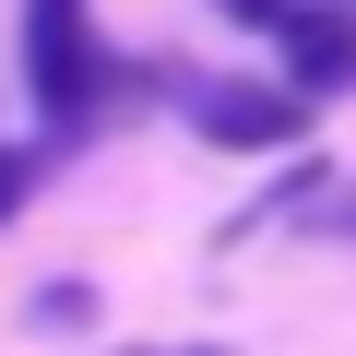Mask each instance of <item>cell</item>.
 I'll list each match as a JSON object with an SVG mask.
<instances>
[{
	"instance_id": "obj_4",
	"label": "cell",
	"mask_w": 356,
	"mask_h": 356,
	"mask_svg": "<svg viewBox=\"0 0 356 356\" xmlns=\"http://www.w3.org/2000/svg\"><path fill=\"white\" fill-rule=\"evenodd\" d=\"M36 321H48V332H72V321H95V285H48V297H36Z\"/></svg>"
},
{
	"instance_id": "obj_7",
	"label": "cell",
	"mask_w": 356,
	"mask_h": 356,
	"mask_svg": "<svg viewBox=\"0 0 356 356\" xmlns=\"http://www.w3.org/2000/svg\"><path fill=\"white\" fill-rule=\"evenodd\" d=\"M191 356H226V344H191Z\"/></svg>"
},
{
	"instance_id": "obj_6",
	"label": "cell",
	"mask_w": 356,
	"mask_h": 356,
	"mask_svg": "<svg viewBox=\"0 0 356 356\" xmlns=\"http://www.w3.org/2000/svg\"><path fill=\"white\" fill-rule=\"evenodd\" d=\"M214 13H226V24H261V36H273V24L297 13V0H214Z\"/></svg>"
},
{
	"instance_id": "obj_1",
	"label": "cell",
	"mask_w": 356,
	"mask_h": 356,
	"mask_svg": "<svg viewBox=\"0 0 356 356\" xmlns=\"http://www.w3.org/2000/svg\"><path fill=\"white\" fill-rule=\"evenodd\" d=\"M24 95L48 131H83L95 95H107V36L83 0H24Z\"/></svg>"
},
{
	"instance_id": "obj_3",
	"label": "cell",
	"mask_w": 356,
	"mask_h": 356,
	"mask_svg": "<svg viewBox=\"0 0 356 356\" xmlns=\"http://www.w3.org/2000/svg\"><path fill=\"white\" fill-rule=\"evenodd\" d=\"M273 36H285V72L309 95H356V13H309V0H297Z\"/></svg>"
},
{
	"instance_id": "obj_2",
	"label": "cell",
	"mask_w": 356,
	"mask_h": 356,
	"mask_svg": "<svg viewBox=\"0 0 356 356\" xmlns=\"http://www.w3.org/2000/svg\"><path fill=\"white\" fill-rule=\"evenodd\" d=\"M191 131L226 154H273L309 131V83H191Z\"/></svg>"
},
{
	"instance_id": "obj_5",
	"label": "cell",
	"mask_w": 356,
	"mask_h": 356,
	"mask_svg": "<svg viewBox=\"0 0 356 356\" xmlns=\"http://www.w3.org/2000/svg\"><path fill=\"white\" fill-rule=\"evenodd\" d=\"M24 191H36V154H24V143H0V214H24Z\"/></svg>"
}]
</instances>
